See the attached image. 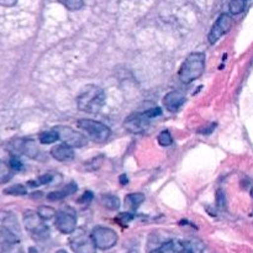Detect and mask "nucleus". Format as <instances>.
I'll list each match as a JSON object with an SVG mask.
<instances>
[{"instance_id":"f257e3e1","label":"nucleus","mask_w":253,"mask_h":253,"mask_svg":"<svg viewBox=\"0 0 253 253\" xmlns=\"http://www.w3.org/2000/svg\"><path fill=\"white\" fill-rule=\"evenodd\" d=\"M105 101L106 95L104 89L94 84H89L84 86L77 98V106L83 113L96 114L103 109Z\"/></svg>"},{"instance_id":"f03ea898","label":"nucleus","mask_w":253,"mask_h":253,"mask_svg":"<svg viewBox=\"0 0 253 253\" xmlns=\"http://www.w3.org/2000/svg\"><path fill=\"white\" fill-rule=\"evenodd\" d=\"M205 71V54L202 52L190 53L180 66L178 76L182 83L189 84L203 76Z\"/></svg>"},{"instance_id":"7ed1b4c3","label":"nucleus","mask_w":253,"mask_h":253,"mask_svg":"<svg viewBox=\"0 0 253 253\" xmlns=\"http://www.w3.org/2000/svg\"><path fill=\"white\" fill-rule=\"evenodd\" d=\"M78 127L83 131V135L86 138L95 143L106 142L111 135V131L108 126L104 125L100 121L91 120V119L78 120Z\"/></svg>"},{"instance_id":"20e7f679","label":"nucleus","mask_w":253,"mask_h":253,"mask_svg":"<svg viewBox=\"0 0 253 253\" xmlns=\"http://www.w3.org/2000/svg\"><path fill=\"white\" fill-rule=\"evenodd\" d=\"M24 226L30 236L36 241H44L49 237V230L44 224V220L34 210H27L24 212Z\"/></svg>"},{"instance_id":"39448f33","label":"nucleus","mask_w":253,"mask_h":253,"mask_svg":"<svg viewBox=\"0 0 253 253\" xmlns=\"http://www.w3.org/2000/svg\"><path fill=\"white\" fill-rule=\"evenodd\" d=\"M0 253H24L19 230L0 225Z\"/></svg>"},{"instance_id":"423d86ee","label":"nucleus","mask_w":253,"mask_h":253,"mask_svg":"<svg viewBox=\"0 0 253 253\" xmlns=\"http://www.w3.org/2000/svg\"><path fill=\"white\" fill-rule=\"evenodd\" d=\"M90 237L93 240L95 249L103 250V251L113 249L118 244V234L113 229H110V227H94L90 234Z\"/></svg>"},{"instance_id":"0eeeda50","label":"nucleus","mask_w":253,"mask_h":253,"mask_svg":"<svg viewBox=\"0 0 253 253\" xmlns=\"http://www.w3.org/2000/svg\"><path fill=\"white\" fill-rule=\"evenodd\" d=\"M54 132L58 136V140L63 141L64 145L69 146L72 148H81L88 143V138L79 131H76L74 128L69 127V126H56L53 128Z\"/></svg>"},{"instance_id":"6e6552de","label":"nucleus","mask_w":253,"mask_h":253,"mask_svg":"<svg viewBox=\"0 0 253 253\" xmlns=\"http://www.w3.org/2000/svg\"><path fill=\"white\" fill-rule=\"evenodd\" d=\"M69 246L76 253H95V246L90 235L86 234L83 229H76L71 232Z\"/></svg>"},{"instance_id":"1a4fd4ad","label":"nucleus","mask_w":253,"mask_h":253,"mask_svg":"<svg viewBox=\"0 0 253 253\" xmlns=\"http://www.w3.org/2000/svg\"><path fill=\"white\" fill-rule=\"evenodd\" d=\"M54 224L57 230L64 235H69L77 229L76 212L71 208H62L54 214Z\"/></svg>"},{"instance_id":"9d476101","label":"nucleus","mask_w":253,"mask_h":253,"mask_svg":"<svg viewBox=\"0 0 253 253\" xmlns=\"http://www.w3.org/2000/svg\"><path fill=\"white\" fill-rule=\"evenodd\" d=\"M232 24V17L230 16L229 14H221L216 19V21L212 25L211 30L209 32V36H208V40H209L210 44H215L220 39H221L224 35H226L227 32L231 30Z\"/></svg>"},{"instance_id":"9b49d317","label":"nucleus","mask_w":253,"mask_h":253,"mask_svg":"<svg viewBox=\"0 0 253 253\" xmlns=\"http://www.w3.org/2000/svg\"><path fill=\"white\" fill-rule=\"evenodd\" d=\"M150 126V119L143 113H136L127 116L124 121V128L131 133H142Z\"/></svg>"},{"instance_id":"f8f14e48","label":"nucleus","mask_w":253,"mask_h":253,"mask_svg":"<svg viewBox=\"0 0 253 253\" xmlns=\"http://www.w3.org/2000/svg\"><path fill=\"white\" fill-rule=\"evenodd\" d=\"M163 106L167 109L168 111H177L182 108L183 104L185 103L184 94L180 93L178 90H172L165 95L162 100Z\"/></svg>"},{"instance_id":"ddd939ff","label":"nucleus","mask_w":253,"mask_h":253,"mask_svg":"<svg viewBox=\"0 0 253 253\" xmlns=\"http://www.w3.org/2000/svg\"><path fill=\"white\" fill-rule=\"evenodd\" d=\"M51 156L56 161H59V162H67V161L73 160L74 151L69 146L61 143V145H57L52 147Z\"/></svg>"},{"instance_id":"4468645a","label":"nucleus","mask_w":253,"mask_h":253,"mask_svg":"<svg viewBox=\"0 0 253 253\" xmlns=\"http://www.w3.org/2000/svg\"><path fill=\"white\" fill-rule=\"evenodd\" d=\"M77 189H78V188H77V184L74 182H72L69 183V184H67L63 189L49 193V194L47 195V199H48L49 202H58V200H62L64 199V198L69 197V195L74 194V193L77 192Z\"/></svg>"},{"instance_id":"2eb2a0df","label":"nucleus","mask_w":253,"mask_h":253,"mask_svg":"<svg viewBox=\"0 0 253 253\" xmlns=\"http://www.w3.org/2000/svg\"><path fill=\"white\" fill-rule=\"evenodd\" d=\"M24 153L30 158H36L39 155V147H37L36 142L32 140H22L20 143V155Z\"/></svg>"},{"instance_id":"dca6fc26","label":"nucleus","mask_w":253,"mask_h":253,"mask_svg":"<svg viewBox=\"0 0 253 253\" xmlns=\"http://www.w3.org/2000/svg\"><path fill=\"white\" fill-rule=\"evenodd\" d=\"M143 202H145V195L141 193H132V194L126 195L125 207L128 210H137Z\"/></svg>"},{"instance_id":"f3484780","label":"nucleus","mask_w":253,"mask_h":253,"mask_svg":"<svg viewBox=\"0 0 253 253\" xmlns=\"http://www.w3.org/2000/svg\"><path fill=\"white\" fill-rule=\"evenodd\" d=\"M101 205L108 210H118L120 208V200L118 197L111 194H105L100 199Z\"/></svg>"},{"instance_id":"a211bd4d","label":"nucleus","mask_w":253,"mask_h":253,"mask_svg":"<svg viewBox=\"0 0 253 253\" xmlns=\"http://www.w3.org/2000/svg\"><path fill=\"white\" fill-rule=\"evenodd\" d=\"M12 174H14V170L11 169L9 163L0 160V184H6L12 178Z\"/></svg>"},{"instance_id":"6ab92c4d","label":"nucleus","mask_w":253,"mask_h":253,"mask_svg":"<svg viewBox=\"0 0 253 253\" xmlns=\"http://www.w3.org/2000/svg\"><path fill=\"white\" fill-rule=\"evenodd\" d=\"M184 242V251L189 253H204V245L198 240H190ZM183 251V252H184Z\"/></svg>"},{"instance_id":"aec40b11","label":"nucleus","mask_w":253,"mask_h":253,"mask_svg":"<svg viewBox=\"0 0 253 253\" xmlns=\"http://www.w3.org/2000/svg\"><path fill=\"white\" fill-rule=\"evenodd\" d=\"M246 7V0H230L229 10L231 15H239L244 12Z\"/></svg>"},{"instance_id":"412c9836","label":"nucleus","mask_w":253,"mask_h":253,"mask_svg":"<svg viewBox=\"0 0 253 253\" xmlns=\"http://www.w3.org/2000/svg\"><path fill=\"white\" fill-rule=\"evenodd\" d=\"M39 140L42 145H51V143H54L57 140H58V136H57V133L52 130V131H47V132L40 133Z\"/></svg>"},{"instance_id":"4be33fe9","label":"nucleus","mask_w":253,"mask_h":253,"mask_svg":"<svg viewBox=\"0 0 253 253\" xmlns=\"http://www.w3.org/2000/svg\"><path fill=\"white\" fill-rule=\"evenodd\" d=\"M59 1L66 9L71 10V11H77L84 6V0H59Z\"/></svg>"},{"instance_id":"5701e85b","label":"nucleus","mask_w":253,"mask_h":253,"mask_svg":"<svg viewBox=\"0 0 253 253\" xmlns=\"http://www.w3.org/2000/svg\"><path fill=\"white\" fill-rule=\"evenodd\" d=\"M5 194L7 195H15V197H20V195H25L27 193V189L22 184L11 185V187L6 188L4 190Z\"/></svg>"},{"instance_id":"b1692460","label":"nucleus","mask_w":253,"mask_h":253,"mask_svg":"<svg viewBox=\"0 0 253 253\" xmlns=\"http://www.w3.org/2000/svg\"><path fill=\"white\" fill-rule=\"evenodd\" d=\"M157 141L161 146H163V147H168V146H170L173 143L172 135H170L169 131L167 130L160 132V135H158L157 137Z\"/></svg>"},{"instance_id":"393cba45","label":"nucleus","mask_w":253,"mask_h":253,"mask_svg":"<svg viewBox=\"0 0 253 253\" xmlns=\"http://www.w3.org/2000/svg\"><path fill=\"white\" fill-rule=\"evenodd\" d=\"M37 214H39L43 220H49L52 219V217H54L56 211L49 207H41L39 209V211H37Z\"/></svg>"},{"instance_id":"a878e982","label":"nucleus","mask_w":253,"mask_h":253,"mask_svg":"<svg viewBox=\"0 0 253 253\" xmlns=\"http://www.w3.org/2000/svg\"><path fill=\"white\" fill-rule=\"evenodd\" d=\"M51 182H52V175L43 174V175H41L39 179H37V182H35L34 187H39V184L40 185H46V184H49Z\"/></svg>"},{"instance_id":"bb28decb","label":"nucleus","mask_w":253,"mask_h":253,"mask_svg":"<svg viewBox=\"0 0 253 253\" xmlns=\"http://www.w3.org/2000/svg\"><path fill=\"white\" fill-rule=\"evenodd\" d=\"M145 114L146 116H147L148 119H153V118H157V116H160L161 114H162V110H161L160 108H152V109H150V110H147V111H145Z\"/></svg>"},{"instance_id":"cd10ccee","label":"nucleus","mask_w":253,"mask_h":253,"mask_svg":"<svg viewBox=\"0 0 253 253\" xmlns=\"http://www.w3.org/2000/svg\"><path fill=\"white\" fill-rule=\"evenodd\" d=\"M10 167H11L12 170H20L22 168V163L20 162V160L17 158V156H14V157L11 158V161H10Z\"/></svg>"},{"instance_id":"c85d7f7f","label":"nucleus","mask_w":253,"mask_h":253,"mask_svg":"<svg viewBox=\"0 0 253 253\" xmlns=\"http://www.w3.org/2000/svg\"><path fill=\"white\" fill-rule=\"evenodd\" d=\"M91 199H93V193H91V192H85L83 194V197H82L81 199H79V203H84V204H88V203L90 202Z\"/></svg>"},{"instance_id":"c756f323","label":"nucleus","mask_w":253,"mask_h":253,"mask_svg":"<svg viewBox=\"0 0 253 253\" xmlns=\"http://www.w3.org/2000/svg\"><path fill=\"white\" fill-rule=\"evenodd\" d=\"M17 2V0H0V5L5 7H11L14 6Z\"/></svg>"},{"instance_id":"7c9ffc66","label":"nucleus","mask_w":253,"mask_h":253,"mask_svg":"<svg viewBox=\"0 0 253 253\" xmlns=\"http://www.w3.org/2000/svg\"><path fill=\"white\" fill-rule=\"evenodd\" d=\"M29 253H39V252H37V251H36V250H35V249H34V247H31V249H30V250H29Z\"/></svg>"},{"instance_id":"2f4dec72","label":"nucleus","mask_w":253,"mask_h":253,"mask_svg":"<svg viewBox=\"0 0 253 253\" xmlns=\"http://www.w3.org/2000/svg\"><path fill=\"white\" fill-rule=\"evenodd\" d=\"M56 253H67V252L64 251V250H59V251H57Z\"/></svg>"},{"instance_id":"473e14b6","label":"nucleus","mask_w":253,"mask_h":253,"mask_svg":"<svg viewBox=\"0 0 253 253\" xmlns=\"http://www.w3.org/2000/svg\"><path fill=\"white\" fill-rule=\"evenodd\" d=\"M182 253H189V252H185V251H184V252H182Z\"/></svg>"},{"instance_id":"72a5a7b5","label":"nucleus","mask_w":253,"mask_h":253,"mask_svg":"<svg viewBox=\"0 0 253 253\" xmlns=\"http://www.w3.org/2000/svg\"><path fill=\"white\" fill-rule=\"evenodd\" d=\"M130 253H133V252H130Z\"/></svg>"}]
</instances>
